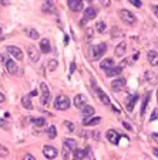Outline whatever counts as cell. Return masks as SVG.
<instances>
[{"label":"cell","instance_id":"6da1fadb","mask_svg":"<svg viewBox=\"0 0 158 160\" xmlns=\"http://www.w3.org/2000/svg\"><path fill=\"white\" fill-rule=\"evenodd\" d=\"M54 108L57 111H67L70 108V99L66 95H58L54 99Z\"/></svg>","mask_w":158,"mask_h":160},{"label":"cell","instance_id":"7a4b0ae2","mask_svg":"<svg viewBox=\"0 0 158 160\" xmlns=\"http://www.w3.org/2000/svg\"><path fill=\"white\" fill-rule=\"evenodd\" d=\"M120 18H121V21L123 23H125L127 26H131V24H134L135 21H137V17L133 14V13L130 12V10H127V9H121L120 10Z\"/></svg>","mask_w":158,"mask_h":160},{"label":"cell","instance_id":"3957f363","mask_svg":"<svg viewBox=\"0 0 158 160\" xmlns=\"http://www.w3.org/2000/svg\"><path fill=\"white\" fill-rule=\"evenodd\" d=\"M107 51V44L106 42H100V44L94 45L91 50V55H93V61H98L101 57L104 55V52Z\"/></svg>","mask_w":158,"mask_h":160},{"label":"cell","instance_id":"277c9868","mask_svg":"<svg viewBox=\"0 0 158 160\" xmlns=\"http://www.w3.org/2000/svg\"><path fill=\"white\" fill-rule=\"evenodd\" d=\"M40 89H41V97H40V101H41L43 105H47L50 102V98H52V94H50V89L44 82L40 84Z\"/></svg>","mask_w":158,"mask_h":160},{"label":"cell","instance_id":"5b68a950","mask_svg":"<svg viewBox=\"0 0 158 160\" xmlns=\"http://www.w3.org/2000/svg\"><path fill=\"white\" fill-rule=\"evenodd\" d=\"M95 16H97V9H94V7H87V9L84 10V17L80 21V26H84L87 21L95 18Z\"/></svg>","mask_w":158,"mask_h":160},{"label":"cell","instance_id":"8992f818","mask_svg":"<svg viewBox=\"0 0 158 160\" xmlns=\"http://www.w3.org/2000/svg\"><path fill=\"white\" fill-rule=\"evenodd\" d=\"M58 154V150L54 148V146H50V145H46L44 148H43V156L46 157V159L49 160H53L56 159Z\"/></svg>","mask_w":158,"mask_h":160},{"label":"cell","instance_id":"52a82bcc","mask_svg":"<svg viewBox=\"0 0 158 160\" xmlns=\"http://www.w3.org/2000/svg\"><path fill=\"white\" fill-rule=\"evenodd\" d=\"M27 55H29V58H30L33 62H37V61L40 60L41 52H40V50L37 48L36 45H29L27 47Z\"/></svg>","mask_w":158,"mask_h":160},{"label":"cell","instance_id":"ba28073f","mask_svg":"<svg viewBox=\"0 0 158 160\" xmlns=\"http://www.w3.org/2000/svg\"><path fill=\"white\" fill-rule=\"evenodd\" d=\"M106 136H107V139H108V142L112 143V145H118L120 139H123V136L120 135L117 130H114V129H110L108 132H107Z\"/></svg>","mask_w":158,"mask_h":160},{"label":"cell","instance_id":"9c48e42d","mask_svg":"<svg viewBox=\"0 0 158 160\" xmlns=\"http://www.w3.org/2000/svg\"><path fill=\"white\" fill-rule=\"evenodd\" d=\"M7 48V52H9L10 55H12L14 60H21L23 58V51H21L19 47H14V45H9V47H6Z\"/></svg>","mask_w":158,"mask_h":160},{"label":"cell","instance_id":"30bf717a","mask_svg":"<svg viewBox=\"0 0 158 160\" xmlns=\"http://www.w3.org/2000/svg\"><path fill=\"white\" fill-rule=\"evenodd\" d=\"M91 82H93V87L95 88V92H97V95H98V98H100V101H101V102H103L104 105H107V106H110V105H111V102H110V98L107 97L106 94H104V92L100 89V88H97V87H95V81H94V79H91Z\"/></svg>","mask_w":158,"mask_h":160},{"label":"cell","instance_id":"8fae6325","mask_svg":"<svg viewBox=\"0 0 158 160\" xmlns=\"http://www.w3.org/2000/svg\"><path fill=\"white\" fill-rule=\"evenodd\" d=\"M67 4H68L70 10H73V12H81L83 7H84L83 0H68V2H67Z\"/></svg>","mask_w":158,"mask_h":160},{"label":"cell","instance_id":"7c38bea8","mask_svg":"<svg viewBox=\"0 0 158 160\" xmlns=\"http://www.w3.org/2000/svg\"><path fill=\"white\" fill-rule=\"evenodd\" d=\"M40 52H43V54H49L50 51H52V44H50V41L47 38H43L41 41H40Z\"/></svg>","mask_w":158,"mask_h":160},{"label":"cell","instance_id":"4fadbf2b","mask_svg":"<svg viewBox=\"0 0 158 160\" xmlns=\"http://www.w3.org/2000/svg\"><path fill=\"white\" fill-rule=\"evenodd\" d=\"M6 68H7V71H9L12 75H17V71H19V67H17V64L14 62L13 60H6Z\"/></svg>","mask_w":158,"mask_h":160},{"label":"cell","instance_id":"5bb4252c","mask_svg":"<svg viewBox=\"0 0 158 160\" xmlns=\"http://www.w3.org/2000/svg\"><path fill=\"white\" fill-rule=\"evenodd\" d=\"M125 51H127V42L121 41L116 47V50H114V54H116V57H123V55L125 54Z\"/></svg>","mask_w":158,"mask_h":160},{"label":"cell","instance_id":"9a60e30c","mask_svg":"<svg viewBox=\"0 0 158 160\" xmlns=\"http://www.w3.org/2000/svg\"><path fill=\"white\" fill-rule=\"evenodd\" d=\"M74 105L77 106L79 109H83L85 105H87V98L84 97V95H77L76 98H74Z\"/></svg>","mask_w":158,"mask_h":160},{"label":"cell","instance_id":"2e32d148","mask_svg":"<svg viewBox=\"0 0 158 160\" xmlns=\"http://www.w3.org/2000/svg\"><path fill=\"white\" fill-rule=\"evenodd\" d=\"M124 87H125V79L124 78L114 79V81H112V84H111V89L112 91H121Z\"/></svg>","mask_w":158,"mask_h":160},{"label":"cell","instance_id":"e0dca14e","mask_svg":"<svg viewBox=\"0 0 158 160\" xmlns=\"http://www.w3.org/2000/svg\"><path fill=\"white\" fill-rule=\"evenodd\" d=\"M137 101H138V95H133L131 98H128V101H125V109L128 112H131L134 109V105L137 103Z\"/></svg>","mask_w":158,"mask_h":160},{"label":"cell","instance_id":"ac0fdd59","mask_svg":"<svg viewBox=\"0 0 158 160\" xmlns=\"http://www.w3.org/2000/svg\"><path fill=\"white\" fill-rule=\"evenodd\" d=\"M123 72V67L121 65H117V67H112L110 70L106 71V75L107 77H116V75H120Z\"/></svg>","mask_w":158,"mask_h":160},{"label":"cell","instance_id":"d6986e66","mask_svg":"<svg viewBox=\"0 0 158 160\" xmlns=\"http://www.w3.org/2000/svg\"><path fill=\"white\" fill-rule=\"evenodd\" d=\"M147 60H148V62L151 64V65L157 67L158 65V52L148 51V54H147Z\"/></svg>","mask_w":158,"mask_h":160},{"label":"cell","instance_id":"ffe728a7","mask_svg":"<svg viewBox=\"0 0 158 160\" xmlns=\"http://www.w3.org/2000/svg\"><path fill=\"white\" fill-rule=\"evenodd\" d=\"M101 122V118H98V116H91V118H87L83 121V125L84 126H94V125L100 123Z\"/></svg>","mask_w":158,"mask_h":160},{"label":"cell","instance_id":"44dd1931","mask_svg":"<svg viewBox=\"0 0 158 160\" xmlns=\"http://www.w3.org/2000/svg\"><path fill=\"white\" fill-rule=\"evenodd\" d=\"M100 67H101V70L107 71V70H110V68H112V67H116V65H114V60H112V58H106V60L101 61Z\"/></svg>","mask_w":158,"mask_h":160},{"label":"cell","instance_id":"7402d4cb","mask_svg":"<svg viewBox=\"0 0 158 160\" xmlns=\"http://www.w3.org/2000/svg\"><path fill=\"white\" fill-rule=\"evenodd\" d=\"M81 112H83V116H84V119H87V118H91V116L94 115L95 109L93 108V106H90V105H85L84 108L81 109Z\"/></svg>","mask_w":158,"mask_h":160},{"label":"cell","instance_id":"603a6c76","mask_svg":"<svg viewBox=\"0 0 158 160\" xmlns=\"http://www.w3.org/2000/svg\"><path fill=\"white\" fill-rule=\"evenodd\" d=\"M73 153H74V160H83L85 156H87V150H84V149H79V148L74 149Z\"/></svg>","mask_w":158,"mask_h":160},{"label":"cell","instance_id":"cb8c5ba5","mask_svg":"<svg viewBox=\"0 0 158 160\" xmlns=\"http://www.w3.org/2000/svg\"><path fill=\"white\" fill-rule=\"evenodd\" d=\"M41 10L44 13H54L56 12V7H54V3L53 2H44L41 6Z\"/></svg>","mask_w":158,"mask_h":160},{"label":"cell","instance_id":"d4e9b609","mask_svg":"<svg viewBox=\"0 0 158 160\" xmlns=\"http://www.w3.org/2000/svg\"><path fill=\"white\" fill-rule=\"evenodd\" d=\"M25 33H26V36L27 37H30V38H33V40H37L39 38V31L36 30V28H31V27H27V28H25Z\"/></svg>","mask_w":158,"mask_h":160},{"label":"cell","instance_id":"484cf974","mask_svg":"<svg viewBox=\"0 0 158 160\" xmlns=\"http://www.w3.org/2000/svg\"><path fill=\"white\" fill-rule=\"evenodd\" d=\"M30 122H31V123H34L36 126H39V128L46 126V123H47L44 118H30Z\"/></svg>","mask_w":158,"mask_h":160},{"label":"cell","instance_id":"4316f807","mask_svg":"<svg viewBox=\"0 0 158 160\" xmlns=\"http://www.w3.org/2000/svg\"><path fill=\"white\" fill-rule=\"evenodd\" d=\"M144 77H145V79H147V81H150L151 84H157V82H158L157 75H155V74L152 72V71H147L145 75H144Z\"/></svg>","mask_w":158,"mask_h":160},{"label":"cell","instance_id":"83f0119b","mask_svg":"<svg viewBox=\"0 0 158 160\" xmlns=\"http://www.w3.org/2000/svg\"><path fill=\"white\" fill-rule=\"evenodd\" d=\"M21 103H23V106H25L26 109H30V111L34 108L33 103H31V101H30V97H29V95H26V97L21 98Z\"/></svg>","mask_w":158,"mask_h":160},{"label":"cell","instance_id":"f1b7e54d","mask_svg":"<svg viewBox=\"0 0 158 160\" xmlns=\"http://www.w3.org/2000/svg\"><path fill=\"white\" fill-rule=\"evenodd\" d=\"M47 136H49V139H56V136H57V129H56L54 125L47 128Z\"/></svg>","mask_w":158,"mask_h":160},{"label":"cell","instance_id":"f546056e","mask_svg":"<svg viewBox=\"0 0 158 160\" xmlns=\"http://www.w3.org/2000/svg\"><path fill=\"white\" fill-rule=\"evenodd\" d=\"M151 99V95H150V92H147L145 97H144V101H143V106H141V115L144 116V113H145V108L147 105H148V101Z\"/></svg>","mask_w":158,"mask_h":160},{"label":"cell","instance_id":"4dcf8cb0","mask_svg":"<svg viewBox=\"0 0 158 160\" xmlns=\"http://www.w3.org/2000/svg\"><path fill=\"white\" fill-rule=\"evenodd\" d=\"M64 145L70 149V150H74V149L77 148V143L74 139H64Z\"/></svg>","mask_w":158,"mask_h":160},{"label":"cell","instance_id":"1f68e13d","mask_svg":"<svg viewBox=\"0 0 158 160\" xmlns=\"http://www.w3.org/2000/svg\"><path fill=\"white\" fill-rule=\"evenodd\" d=\"M58 67V62L57 60H50L49 64H47V70L49 71H56V68Z\"/></svg>","mask_w":158,"mask_h":160},{"label":"cell","instance_id":"d6a6232c","mask_svg":"<svg viewBox=\"0 0 158 160\" xmlns=\"http://www.w3.org/2000/svg\"><path fill=\"white\" fill-rule=\"evenodd\" d=\"M106 30H107V24H106V23H104V21H98V23H97V31H98V33L103 34Z\"/></svg>","mask_w":158,"mask_h":160},{"label":"cell","instance_id":"836d02e7","mask_svg":"<svg viewBox=\"0 0 158 160\" xmlns=\"http://www.w3.org/2000/svg\"><path fill=\"white\" fill-rule=\"evenodd\" d=\"M64 126H66V129L68 130V132H74V129H76V125L73 123V122H68V121H64Z\"/></svg>","mask_w":158,"mask_h":160},{"label":"cell","instance_id":"e575fe53","mask_svg":"<svg viewBox=\"0 0 158 160\" xmlns=\"http://www.w3.org/2000/svg\"><path fill=\"white\" fill-rule=\"evenodd\" d=\"M9 156V149L6 146L0 145V157H7Z\"/></svg>","mask_w":158,"mask_h":160},{"label":"cell","instance_id":"d590c367","mask_svg":"<svg viewBox=\"0 0 158 160\" xmlns=\"http://www.w3.org/2000/svg\"><path fill=\"white\" fill-rule=\"evenodd\" d=\"M68 152H70V149H68L66 145H64V146H63V159H64V160H68Z\"/></svg>","mask_w":158,"mask_h":160},{"label":"cell","instance_id":"8d00e7d4","mask_svg":"<svg viewBox=\"0 0 158 160\" xmlns=\"http://www.w3.org/2000/svg\"><path fill=\"white\" fill-rule=\"evenodd\" d=\"M85 37H87V41H90V40H91V37H93V28L91 27L87 28V31H85Z\"/></svg>","mask_w":158,"mask_h":160},{"label":"cell","instance_id":"74e56055","mask_svg":"<svg viewBox=\"0 0 158 160\" xmlns=\"http://www.w3.org/2000/svg\"><path fill=\"white\" fill-rule=\"evenodd\" d=\"M130 3L133 4V6H135V7H141V6H143V2H140V0H130Z\"/></svg>","mask_w":158,"mask_h":160},{"label":"cell","instance_id":"f35d334b","mask_svg":"<svg viewBox=\"0 0 158 160\" xmlns=\"http://www.w3.org/2000/svg\"><path fill=\"white\" fill-rule=\"evenodd\" d=\"M0 128H3L4 130H7L9 129V123L6 121H3V119H0Z\"/></svg>","mask_w":158,"mask_h":160},{"label":"cell","instance_id":"ab89813d","mask_svg":"<svg viewBox=\"0 0 158 160\" xmlns=\"http://www.w3.org/2000/svg\"><path fill=\"white\" fill-rule=\"evenodd\" d=\"M23 160H36V157H34L33 154H30V153H26L25 156H23Z\"/></svg>","mask_w":158,"mask_h":160},{"label":"cell","instance_id":"60d3db41","mask_svg":"<svg viewBox=\"0 0 158 160\" xmlns=\"http://www.w3.org/2000/svg\"><path fill=\"white\" fill-rule=\"evenodd\" d=\"M158 118V109H154V112H152L151 118H150V121H155V119Z\"/></svg>","mask_w":158,"mask_h":160},{"label":"cell","instance_id":"b9f144b4","mask_svg":"<svg viewBox=\"0 0 158 160\" xmlns=\"http://www.w3.org/2000/svg\"><path fill=\"white\" fill-rule=\"evenodd\" d=\"M4 99H6V97H4V94L2 92V91H0V103L4 102Z\"/></svg>","mask_w":158,"mask_h":160},{"label":"cell","instance_id":"7bdbcfd3","mask_svg":"<svg viewBox=\"0 0 158 160\" xmlns=\"http://www.w3.org/2000/svg\"><path fill=\"white\" fill-rule=\"evenodd\" d=\"M74 68H76V64H74V62H71V68H70V75H71V74L74 72Z\"/></svg>","mask_w":158,"mask_h":160},{"label":"cell","instance_id":"ee69618b","mask_svg":"<svg viewBox=\"0 0 158 160\" xmlns=\"http://www.w3.org/2000/svg\"><path fill=\"white\" fill-rule=\"evenodd\" d=\"M152 10H154L155 16H157V17H158V6H152Z\"/></svg>","mask_w":158,"mask_h":160},{"label":"cell","instance_id":"f6af8a7d","mask_svg":"<svg viewBox=\"0 0 158 160\" xmlns=\"http://www.w3.org/2000/svg\"><path fill=\"white\" fill-rule=\"evenodd\" d=\"M124 126H125V128H127V129H128V130H131V129H133V128H131V126H130V125H128V123H127V122H124Z\"/></svg>","mask_w":158,"mask_h":160},{"label":"cell","instance_id":"bcb514c9","mask_svg":"<svg viewBox=\"0 0 158 160\" xmlns=\"http://www.w3.org/2000/svg\"><path fill=\"white\" fill-rule=\"evenodd\" d=\"M152 152H154V154L158 157V149H157V148H155V149H152Z\"/></svg>","mask_w":158,"mask_h":160},{"label":"cell","instance_id":"7dc6e473","mask_svg":"<svg viewBox=\"0 0 158 160\" xmlns=\"http://www.w3.org/2000/svg\"><path fill=\"white\" fill-rule=\"evenodd\" d=\"M152 138H154V139L158 142V133H154V135H152Z\"/></svg>","mask_w":158,"mask_h":160},{"label":"cell","instance_id":"c3c4849f","mask_svg":"<svg viewBox=\"0 0 158 160\" xmlns=\"http://www.w3.org/2000/svg\"><path fill=\"white\" fill-rule=\"evenodd\" d=\"M157 99H158V89H157Z\"/></svg>","mask_w":158,"mask_h":160},{"label":"cell","instance_id":"681fc988","mask_svg":"<svg viewBox=\"0 0 158 160\" xmlns=\"http://www.w3.org/2000/svg\"><path fill=\"white\" fill-rule=\"evenodd\" d=\"M0 34H2V28H0Z\"/></svg>","mask_w":158,"mask_h":160}]
</instances>
